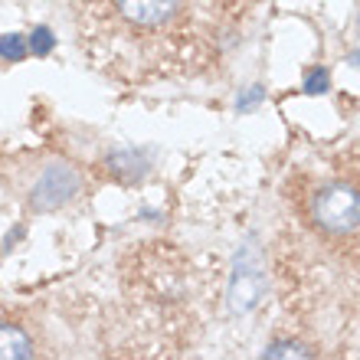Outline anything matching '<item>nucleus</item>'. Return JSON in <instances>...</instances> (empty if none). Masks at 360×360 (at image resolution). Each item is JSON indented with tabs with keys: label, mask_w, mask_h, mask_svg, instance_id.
Wrapping results in <instances>:
<instances>
[{
	"label": "nucleus",
	"mask_w": 360,
	"mask_h": 360,
	"mask_svg": "<svg viewBox=\"0 0 360 360\" xmlns=\"http://www.w3.org/2000/svg\"><path fill=\"white\" fill-rule=\"evenodd\" d=\"M311 213L328 233H354L360 229V193L347 184H328L314 193Z\"/></svg>",
	"instance_id": "f257e3e1"
},
{
	"label": "nucleus",
	"mask_w": 360,
	"mask_h": 360,
	"mask_svg": "<svg viewBox=\"0 0 360 360\" xmlns=\"http://www.w3.org/2000/svg\"><path fill=\"white\" fill-rule=\"evenodd\" d=\"M82 190V177L76 167L69 164H49L46 171L39 174V180L30 190V210L37 213H53V210L69 207Z\"/></svg>",
	"instance_id": "f03ea898"
},
{
	"label": "nucleus",
	"mask_w": 360,
	"mask_h": 360,
	"mask_svg": "<svg viewBox=\"0 0 360 360\" xmlns=\"http://www.w3.org/2000/svg\"><path fill=\"white\" fill-rule=\"evenodd\" d=\"M266 292V272H262V262H259L256 249H239L236 259H233V275H229V308L236 314H246L259 304Z\"/></svg>",
	"instance_id": "7ed1b4c3"
},
{
	"label": "nucleus",
	"mask_w": 360,
	"mask_h": 360,
	"mask_svg": "<svg viewBox=\"0 0 360 360\" xmlns=\"http://www.w3.org/2000/svg\"><path fill=\"white\" fill-rule=\"evenodd\" d=\"M118 10L134 27H158L164 20H171L177 0H118Z\"/></svg>",
	"instance_id": "20e7f679"
},
{
	"label": "nucleus",
	"mask_w": 360,
	"mask_h": 360,
	"mask_svg": "<svg viewBox=\"0 0 360 360\" xmlns=\"http://www.w3.org/2000/svg\"><path fill=\"white\" fill-rule=\"evenodd\" d=\"M33 357V341L17 324L0 321V360H27Z\"/></svg>",
	"instance_id": "39448f33"
},
{
	"label": "nucleus",
	"mask_w": 360,
	"mask_h": 360,
	"mask_svg": "<svg viewBox=\"0 0 360 360\" xmlns=\"http://www.w3.org/2000/svg\"><path fill=\"white\" fill-rule=\"evenodd\" d=\"M105 167L122 180H141L144 174H148V161H144L141 151H115L112 158L105 161Z\"/></svg>",
	"instance_id": "423d86ee"
},
{
	"label": "nucleus",
	"mask_w": 360,
	"mask_h": 360,
	"mask_svg": "<svg viewBox=\"0 0 360 360\" xmlns=\"http://www.w3.org/2000/svg\"><path fill=\"white\" fill-rule=\"evenodd\" d=\"M30 56V46H27V37L20 33H4L0 37V59L4 63H20V59Z\"/></svg>",
	"instance_id": "0eeeda50"
},
{
	"label": "nucleus",
	"mask_w": 360,
	"mask_h": 360,
	"mask_svg": "<svg viewBox=\"0 0 360 360\" xmlns=\"http://www.w3.org/2000/svg\"><path fill=\"white\" fill-rule=\"evenodd\" d=\"M262 357H269V360L311 357V351H308V347H302V344H295V341H275V344H269L266 351H262Z\"/></svg>",
	"instance_id": "6e6552de"
},
{
	"label": "nucleus",
	"mask_w": 360,
	"mask_h": 360,
	"mask_svg": "<svg viewBox=\"0 0 360 360\" xmlns=\"http://www.w3.org/2000/svg\"><path fill=\"white\" fill-rule=\"evenodd\" d=\"M27 46H30V53H33V56H49V49L56 46V37H53L46 27H37L33 33H30Z\"/></svg>",
	"instance_id": "1a4fd4ad"
},
{
	"label": "nucleus",
	"mask_w": 360,
	"mask_h": 360,
	"mask_svg": "<svg viewBox=\"0 0 360 360\" xmlns=\"http://www.w3.org/2000/svg\"><path fill=\"white\" fill-rule=\"evenodd\" d=\"M328 86H331L328 69H314L311 76H308V82H304V92H308V95H324V92H328Z\"/></svg>",
	"instance_id": "9d476101"
},
{
	"label": "nucleus",
	"mask_w": 360,
	"mask_h": 360,
	"mask_svg": "<svg viewBox=\"0 0 360 360\" xmlns=\"http://www.w3.org/2000/svg\"><path fill=\"white\" fill-rule=\"evenodd\" d=\"M262 98H266V89H262V86H252L249 92H243L236 98V108H239V112H249V108H256Z\"/></svg>",
	"instance_id": "9b49d317"
}]
</instances>
